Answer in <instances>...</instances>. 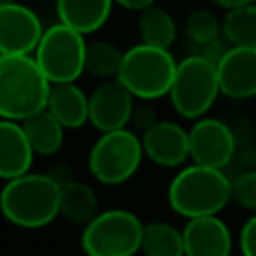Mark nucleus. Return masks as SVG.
<instances>
[{
	"instance_id": "3",
	"label": "nucleus",
	"mask_w": 256,
	"mask_h": 256,
	"mask_svg": "<svg viewBox=\"0 0 256 256\" xmlns=\"http://www.w3.org/2000/svg\"><path fill=\"white\" fill-rule=\"evenodd\" d=\"M60 188L46 172L6 180L0 194L2 214L18 228H44L60 216Z\"/></svg>"
},
{
	"instance_id": "10",
	"label": "nucleus",
	"mask_w": 256,
	"mask_h": 256,
	"mask_svg": "<svg viewBox=\"0 0 256 256\" xmlns=\"http://www.w3.org/2000/svg\"><path fill=\"white\" fill-rule=\"evenodd\" d=\"M42 34L44 28L34 10L20 2L0 4V54H32Z\"/></svg>"
},
{
	"instance_id": "27",
	"label": "nucleus",
	"mask_w": 256,
	"mask_h": 256,
	"mask_svg": "<svg viewBox=\"0 0 256 256\" xmlns=\"http://www.w3.org/2000/svg\"><path fill=\"white\" fill-rule=\"evenodd\" d=\"M136 128H140L142 132L150 130L152 126H156L160 120L156 118V112L154 108H150L148 104H140V106H134V112H132V120H130Z\"/></svg>"
},
{
	"instance_id": "30",
	"label": "nucleus",
	"mask_w": 256,
	"mask_h": 256,
	"mask_svg": "<svg viewBox=\"0 0 256 256\" xmlns=\"http://www.w3.org/2000/svg\"><path fill=\"white\" fill-rule=\"evenodd\" d=\"M254 2H256V0H214V4H218V6L224 8V10H236V8L254 4Z\"/></svg>"
},
{
	"instance_id": "26",
	"label": "nucleus",
	"mask_w": 256,
	"mask_h": 256,
	"mask_svg": "<svg viewBox=\"0 0 256 256\" xmlns=\"http://www.w3.org/2000/svg\"><path fill=\"white\" fill-rule=\"evenodd\" d=\"M238 246L242 256H256V214H252L240 228Z\"/></svg>"
},
{
	"instance_id": "31",
	"label": "nucleus",
	"mask_w": 256,
	"mask_h": 256,
	"mask_svg": "<svg viewBox=\"0 0 256 256\" xmlns=\"http://www.w3.org/2000/svg\"><path fill=\"white\" fill-rule=\"evenodd\" d=\"M2 4H8V2H16V0H0Z\"/></svg>"
},
{
	"instance_id": "24",
	"label": "nucleus",
	"mask_w": 256,
	"mask_h": 256,
	"mask_svg": "<svg viewBox=\"0 0 256 256\" xmlns=\"http://www.w3.org/2000/svg\"><path fill=\"white\" fill-rule=\"evenodd\" d=\"M186 32L188 38L198 44V46H206L214 40H218L220 34V24L216 20V16L206 10V8H196L188 14L186 18Z\"/></svg>"
},
{
	"instance_id": "32",
	"label": "nucleus",
	"mask_w": 256,
	"mask_h": 256,
	"mask_svg": "<svg viewBox=\"0 0 256 256\" xmlns=\"http://www.w3.org/2000/svg\"><path fill=\"white\" fill-rule=\"evenodd\" d=\"M254 4H256V2H254Z\"/></svg>"
},
{
	"instance_id": "5",
	"label": "nucleus",
	"mask_w": 256,
	"mask_h": 256,
	"mask_svg": "<svg viewBox=\"0 0 256 256\" xmlns=\"http://www.w3.org/2000/svg\"><path fill=\"white\" fill-rule=\"evenodd\" d=\"M142 220L124 208L98 212L82 228L80 246L86 256H134L142 250Z\"/></svg>"
},
{
	"instance_id": "4",
	"label": "nucleus",
	"mask_w": 256,
	"mask_h": 256,
	"mask_svg": "<svg viewBox=\"0 0 256 256\" xmlns=\"http://www.w3.org/2000/svg\"><path fill=\"white\" fill-rule=\"evenodd\" d=\"M178 62L170 48L136 44L124 52L118 80L140 100H156L170 94Z\"/></svg>"
},
{
	"instance_id": "17",
	"label": "nucleus",
	"mask_w": 256,
	"mask_h": 256,
	"mask_svg": "<svg viewBox=\"0 0 256 256\" xmlns=\"http://www.w3.org/2000/svg\"><path fill=\"white\" fill-rule=\"evenodd\" d=\"M112 4L114 0H56L58 22L80 34H92L108 22Z\"/></svg>"
},
{
	"instance_id": "9",
	"label": "nucleus",
	"mask_w": 256,
	"mask_h": 256,
	"mask_svg": "<svg viewBox=\"0 0 256 256\" xmlns=\"http://www.w3.org/2000/svg\"><path fill=\"white\" fill-rule=\"evenodd\" d=\"M190 158L196 164L224 170L236 154V138L228 124L218 118L202 116L188 130Z\"/></svg>"
},
{
	"instance_id": "20",
	"label": "nucleus",
	"mask_w": 256,
	"mask_h": 256,
	"mask_svg": "<svg viewBox=\"0 0 256 256\" xmlns=\"http://www.w3.org/2000/svg\"><path fill=\"white\" fill-rule=\"evenodd\" d=\"M140 252L144 256H186L184 234L170 222L152 220L144 224Z\"/></svg>"
},
{
	"instance_id": "12",
	"label": "nucleus",
	"mask_w": 256,
	"mask_h": 256,
	"mask_svg": "<svg viewBox=\"0 0 256 256\" xmlns=\"http://www.w3.org/2000/svg\"><path fill=\"white\" fill-rule=\"evenodd\" d=\"M220 92L232 100L256 96V48L230 46L216 62Z\"/></svg>"
},
{
	"instance_id": "21",
	"label": "nucleus",
	"mask_w": 256,
	"mask_h": 256,
	"mask_svg": "<svg viewBox=\"0 0 256 256\" xmlns=\"http://www.w3.org/2000/svg\"><path fill=\"white\" fill-rule=\"evenodd\" d=\"M138 34H140V42L144 44L170 48L176 40V22L166 10L158 6H150L142 10L138 16Z\"/></svg>"
},
{
	"instance_id": "22",
	"label": "nucleus",
	"mask_w": 256,
	"mask_h": 256,
	"mask_svg": "<svg viewBox=\"0 0 256 256\" xmlns=\"http://www.w3.org/2000/svg\"><path fill=\"white\" fill-rule=\"evenodd\" d=\"M222 34L230 46L256 48V4L228 10L222 20Z\"/></svg>"
},
{
	"instance_id": "1",
	"label": "nucleus",
	"mask_w": 256,
	"mask_h": 256,
	"mask_svg": "<svg viewBox=\"0 0 256 256\" xmlns=\"http://www.w3.org/2000/svg\"><path fill=\"white\" fill-rule=\"evenodd\" d=\"M52 82L32 54H0V116L24 122L48 108Z\"/></svg>"
},
{
	"instance_id": "18",
	"label": "nucleus",
	"mask_w": 256,
	"mask_h": 256,
	"mask_svg": "<svg viewBox=\"0 0 256 256\" xmlns=\"http://www.w3.org/2000/svg\"><path fill=\"white\" fill-rule=\"evenodd\" d=\"M98 214V196L86 182L72 180L60 188V216L76 226H86Z\"/></svg>"
},
{
	"instance_id": "8",
	"label": "nucleus",
	"mask_w": 256,
	"mask_h": 256,
	"mask_svg": "<svg viewBox=\"0 0 256 256\" xmlns=\"http://www.w3.org/2000/svg\"><path fill=\"white\" fill-rule=\"evenodd\" d=\"M86 48L84 34L58 22L44 30L34 58L52 84H66L86 72Z\"/></svg>"
},
{
	"instance_id": "28",
	"label": "nucleus",
	"mask_w": 256,
	"mask_h": 256,
	"mask_svg": "<svg viewBox=\"0 0 256 256\" xmlns=\"http://www.w3.org/2000/svg\"><path fill=\"white\" fill-rule=\"evenodd\" d=\"M46 174H48L56 184H60V186H64V184H68V182L74 180L72 168H70V164H66V162H56V164H52Z\"/></svg>"
},
{
	"instance_id": "13",
	"label": "nucleus",
	"mask_w": 256,
	"mask_h": 256,
	"mask_svg": "<svg viewBox=\"0 0 256 256\" xmlns=\"http://www.w3.org/2000/svg\"><path fill=\"white\" fill-rule=\"evenodd\" d=\"M144 156L164 168L182 166L190 158V136L176 122L160 120L142 134Z\"/></svg>"
},
{
	"instance_id": "19",
	"label": "nucleus",
	"mask_w": 256,
	"mask_h": 256,
	"mask_svg": "<svg viewBox=\"0 0 256 256\" xmlns=\"http://www.w3.org/2000/svg\"><path fill=\"white\" fill-rule=\"evenodd\" d=\"M22 126L36 154L52 156L64 144V126L48 112V108L24 120Z\"/></svg>"
},
{
	"instance_id": "11",
	"label": "nucleus",
	"mask_w": 256,
	"mask_h": 256,
	"mask_svg": "<svg viewBox=\"0 0 256 256\" xmlns=\"http://www.w3.org/2000/svg\"><path fill=\"white\" fill-rule=\"evenodd\" d=\"M134 112V94L118 80L102 82L90 94V124L100 132L126 128Z\"/></svg>"
},
{
	"instance_id": "6",
	"label": "nucleus",
	"mask_w": 256,
	"mask_h": 256,
	"mask_svg": "<svg viewBox=\"0 0 256 256\" xmlns=\"http://www.w3.org/2000/svg\"><path fill=\"white\" fill-rule=\"evenodd\" d=\"M220 92L216 62L204 54H192L178 62L176 76L170 88V102L174 110L188 120L206 116Z\"/></svg>"
},
{
	"instance_id": "25",
	"label": "nucleus",
	"mask_w": 256,
	"mask_h": 256,
	"mask_svg": "<svg viewBox=\"0 0 256 256\" xmlns=\"http://www.w3.org/2000/svg\"><path fill=\"white\" fill-rule=\"evenodd\" d=\"M232 200L256 212V170H244L232 178Z\"/></svg>"
},
{
	"instance_id": "14",
	"label": "nucleus",
	"mask_w": 256,
	"mask_h": 256,
	"mask_svg": "<svg viewBox=\"0 0 256 256\" xmlns=\"http://www.w3.org/2000/svg\"><path fill=\"white\" fill-rule=\"evenodd\" d=\"M186 256H230L232 234L228 224L216 216H200L182 228Z\"/></svg>"
},
{
	"instance_id": "7",
	"label": "nucleus",
	"mask_w": 256,
	"mask_h": 256,
	"mask_svg": "<svg viewBox=\"0 0 256 256\" xmlns=\"http://www.w3.org/2000/svg\"><path fill=\"white\" fill-rule=\"evenodd\" d=\"M142 158V138L128 128H120L102 132V136L92 144L88 154V170L100 184L118 186L138 172Z\"/></svg>"
},
{
	"instance_id": "15",
	"label": "nucleus",
	"mask_w": 256,
	"mask_h": 256,
	"mask_svg": "<svg viewBox=\"0 0 256 256\" xmlns=\"http://www.w3.org/2000/svg\"><path fill=\"white\" fill-rule=\"evenodd\" d=\"M34 148L24 132V126L14 120L0 122V176L12 180L30 172Z\"/></svg>"
},
{
	"instance_id": "23",
	"label": "nucleus",
	"mask_w": 256,
	"mask_h": 256,
	"mask_svg": "<svg viewBox=\"0 0 256 256\" xmlns=\"http://www.w3.org/2000/svg\"><path fill=\"white\" fill-rule=\"evenodd\" d=\"M122 60H124V52L108 40H96L86 48V72L98 78L104 80L118 78Z\"/></svg>"
},
{
	"instance_id": "16",
	"label": "nucleus",
	"mask_w": 256,
	"mask_h": 256,
	"mask_svg": "<svg viewBox=\"0 0 256 256\" xmlns=\"http://www.w3.org/2000/svg\"><path fill=\"white\" fill-rule=\"evenodd\" d=\"M48 112L64 128H80L90 122V96H86L84 90L76 86V82L52 84Z\"/></svg>"
},
{
	"instance_id": "2",
	"label": "nucleus",
	"mask_w": 256,
	"mask_h": 256,
	"mask_svg": "<svg viewBox=\"0 0 256 256\" xmlns=\"http://www.w3.org/2000/svg\"><path fill=\"white\" fill-rule=\"evenodd\" d=\"M166 198L172 212L186 220L216 216L232 200V178L220 168L192 162L170 180Z\"/></svg>"
},
{
	"instance_id": "29",
	"label": "nucleus",
	"mask_w": 256,
	"mask_h": 256,
	"mask_svg": "<svg viewBox=\"0 0 256 256\" xmlns=\"http://www.w3.org/2000/svg\"><path fill=\"white\" fill-rule=\"evenodd\" d=\"M116 4H120L122 8H128V10H136V12H142L150 6H154L156 0H114Z\"/></svg>"
}]
</instances>
